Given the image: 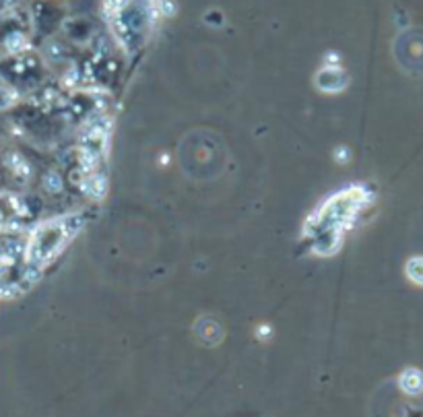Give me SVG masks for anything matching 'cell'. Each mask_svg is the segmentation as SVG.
Masks as SVG:
<instances>
[{
    "instance_id": "obj_1",
    "label": "cell",
    "mask_w": 423,
    "mask_h": 417,
    "mask_svg": "<svg viewBox=\"0 0 423 417\" xmlns=\"http://www.w3.org/2000/svg\"><path fill=\"white\" fill-rule=\"evenodd\" d=\"M401 388L409 395H419L423 390V374L419 370H407L401 374Z\"/></svg>"
},
{
    "instance_id": "obj_2",
    "label": "cell",
    "mask_w": 423,
    "mask_h": 417,
    "mask_svg": "<svg viewBox=\"0 0 423 417\" xmlns=\"http://www.w3.org/2000/svg\"><path fill=\"white\" fill-rule=\"evenodd\" d=\"M407 273H409V277H411L415 283L423 285V257H417V259L409 261V265H407Z\"/></svg>"
}]
</instances>
